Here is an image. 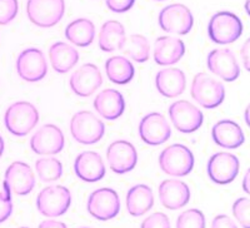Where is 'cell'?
<instances>
[{
  "instance_id": "6da1fadb",
  "label": "cell",
  "mask_w": 250,
  "mask_h": 228,
  "mask_svg": "<svg viewBox=\"0 0 250 228\" xmlns=\"http://www.w3.org/2000/svg\"><path fill=\"white\" fill-rule=\"evenodd\" d=\"M39 112L29 102H17L6 109L4 124L15 137H25L37 127Z\"/></svg>"
},
{
  "instance_id": "7a4b0ae2",
  "label": "cell",
  "mask_w": 250,
  "mask_h": 228,
  "mask_svg": "<svg viewBox=\"0 0 250 228\" xmlns=\"http://www.w3.org/2000/svg\"><path fill=\"white\" fill-rule=\"evenodd\" d=\"M70 133L78 143L83 146H91L104 137L105 124L91 112L80 111L71 118Z\"/></svg>"
},
{
  "instance_id": "3957f363",
  "label": "cell",
  "mask_w": 250,
  "mask_h": 228,
  "mask_svg": "<svg viewBox=\"0 0 250 228\" xmlns=\"http://www.w3.org/2000/svg\"><path fill=\"white\" fill-rule=\"evenodd\" d=\"M243 23L240 18L231 12H218L208 24V34L211 42L220 46L231 44L240 38Z\"/></svg>"
},
{
  "instance_id": "277c9868",
  "label": "cell",
  "mask_w": 250,
  "mask_h": 228,
  "mask_svg": "<svg viewBox=\"0 0 250 228\" xmlns=\"http://www.w3.org/2000/svg\"><path fill=\"white\" fill-rule=\"evenodd\" d=\"M191 98L207 109L218 108L225 99V88L219 80L205 73H198L190 87Z\"/></svg>"
},
{
  "instance_id": "5b68a950",
  "label": "cell",
  "mask_w": 250,
  "mask_h": 228,
  "mask_svg": "<svg viewBox=\"0 0 250 228\" xmlns=\"http://www.w3.org/2000/svg\"><path fill=\"white\" fill-rule=\"evenodd\" d=\"M194 154L184 144H171L163 149L159 156V165L164 173L173 177H184L194 168Z\"/></svg>"
},
{
  "instance_id": "8992f818",
  "label": "cell",
  "mask_w": 250,
  "mask_h": 228,
  "mask_svg": "<svg viewBox=\"0 0 250 228\" xmlns=\"http://www.w3.org/2000/svg\"><path fill=\"white\" fill-rule=\"evenodd\" d=\"M65 13L64 0H28L26 14L34 25L51 28L57 25Z\"/></svg>"
},
{
  "instance_id": "52a82bcc",
  "label": "cell",
  "mask_w": 250,
  "mask_h": 228,
  "mask_svg": "<svg viewBox=\"0 0 250 228\" xmlns=\"http://www.w3.org/2000/svg\"><path fill=\"white\" fill-rule=\"evenodd\" d=\"M71 205V194L64 185H48L37 197V208L44 217H60Z\"/></svg>"
},
{
  "instance_id": "ba28073f",
  "label": "cell",
  "mask_w": 250,
  "mask_h": 228,
  "mask_svg": "<svg viewBox=\"0 0 250 228\" xmlns=\"http://www.w3.org/2000/svg\"><path fill=\"white\" fill-rule=\"evenodd\" d=\"M86 208L89 214L97 220H113L120 212L119 194L111 188L97 189L89 196Z\"/></svg>"
},
{
  "instance_id": "9c48e42d",
  "label": "cell",
  "mask_w": 250,
  "mask_h": 228,
  "mask_svg": "<svg viewBox=\"0 0 250 228\" xmlns=\"http://www.w3.org/2000/svg\"><path fill=\"white\" fill-rule=\"evenodd\" d=\"M169 117L179 132L190 134L196 132L204 122L202 111L188 100H176L169 107Z\"/></svg>"
},
{
  "instance_id": "30bf717a",
  "label": "cell",
  "mask_w": 250,
  "mask_h": 228,
  "mask_svg": "<svg viewBox=\"0 0 250 228\" xmlns=\"http://www.w3.org/2000/svg\"><path fill=\"white\" fill-rule=\"evenodd\" d=\"M194 24L190 9L183 4H171L165 6L159 14V25L167 33L187 35Z\"/></svg>"
},
{
  "instance_id": "8fae6325",
  "label": "cell",
  "mask_w": 250,
  "mask_h": 228,
  "mask_svg": "<svg viewBox=\"0 0 250 228\" xmlns=\"http://www.w3.org/2000/svg\"><path fill=\"white\" fill-rule=\"evenodd\" d=\"M240 162L235 154L228 152H219L213 154L208 162V176L214 183L220 185L229 184L239 174Z\"/></svg>"
},
{
  "instance_id": "7c38bea8",
  "label": "cell",
  "mask_w": 250,
  "mask_h": 228,
  "mask_svg": "<svg viewBox=\"0 0 250 228\" xmlns=\"http://www.w3.org/2000/svg\"><path fill=\"white\" fill-rule=\"evenodd\" d=\"M17 71L25 82L35 83L44 79L48 74V64L43 51L37 48L21 51L17 59Z\"/></svg>"
},
{
  "instance_id": "4fadbf2b",
  "label": "cell",
  "mask_w": 250,
  "mask_h": 228,
  "mask_svg": "<svg viewBox=\"0 0 250 228\" xmlns=\"http://www.w3.org/2000/svg\"><path fill=\"white\" fill-rule=\"evenodd\" d=\"M65 138L62 129L55 124H44L30 139V148L39 156H53L64 149Z\"/></svg>"
},
{
  "instance_id": "5bb4252c",
  "label": "cell",
  "mask_w": 250,
  "mask_h": 228,
  "mask_svg": "<svg viewBox=\"0 0 250 228\" xmlns=\"http://www.w3.org/2000/svg\"><path fill=\"white\" fill-rule=\"evenodd\" d=\"M208 69L224 82H234L240 75V67L234 51L228 48L211 50L207 58Z\"/></svg>"
},
{
  "instance_id": "9a60e30c",
  "label": "cell",
  "mask_w": 250,
  "mask_h": 228,
  "mask_svg": "<svg viewBox=\"0 0 250 228\" xmlns=\"http://www.w3.org/2000/svg\"><path fill=\"white\" fill-rule=\"evenodd\" d=\"M106 160L114 173L125 174L135 168L138 163V152L128 140H115L108 147Z\"/></svg>"
},
{
  "instance_id": "2e32d148",
  "label": "cell",
  "mask_w": 250,
  "mask_h": 228,
  "mask_svg": "<svg viewBox=\"0 0 250 228\" xmlns=\"http://www.w3.org/2000/svg\"><path fill=\"white\" fill-rule=\"evenodd\" d=\"M103 84V77L95 64H83L70 75L69 86L78 97H90Z\"/></svg>"
},
{
  "instance_id": "e0dca14e",
  "label": "cell",
  "mask_w": 250,
  "mask_h": 228,
  "mask_svg": "<svg viewBox=\"0 0 250 228\" xmlns=\"http://www.w3.org/2000/svg\"><path fill=\"white\" fill-rule=\"evenodd\" d=\"M171 129L167 118L158 112L146 114L139 124V136L149 146H160L170 138Z\"/></svg>"
},
{
  "instance_id": "ac0fdd59",
  "label": "cell",
  "mask_w": 250,
  "mask_h": 228,
  "mask_svg": "<svg viewBox=\"0 0 250 228\" xmlns=\"http://www.w3.org/2000/svg\"><path fill=\"white\" fill-rule=\"evenodd\" d=\"M4 183L10 192L17 196H26L35 187V174L29 164L24 162H14L5 172Z\"/></svg>"
},
{
  "instance_id": "d6986e66",
  "label": "cell",
  "mask_w": 250,
  "mask_h": 228,
  "mask_svg": "<svg viewBox=\"0 0 250 228\" xmlns=\"http://www.w3.org/2000/svg\"><path fill=\"white\" fill-rule=\"evenodd\" d=\"M74 172L77 177L84 182L94 183L104 178L106 169L99 153L86 151L78 154L77 158H75Z\"/></svg>"
},
{
  "instance_id": "ffe728a7",
  "label": "cell",
  "mask_w": 250,
  "mask_h": 228,
  "mask_svg": "<svg viewBox=\"0 0 250 228\" xmlns=\"http://www.w3.org/2000/svg\"><path fill=\"white\" fill-rule=\"evenodd\" d=\"M211 138L216 146L225 149L239 148L245 142V136L242 127L230 119L216 122L211 128Z\"/></svg>"
},
{
  "instance_id": "44dd1931",
  "label": "cell",
  "mask_w": 250,
  "mask_h": 228,
  "mask_svg": "<svg viewBox=\"0 0 250 228\" xmlns=\"http://www.w3.org/2000/svg\"><path fill=\"white\" fill-rule=\"evenodd\" d=\"M159 200L163 207L175 211L189 202L190 189L182 181L165 180L159 185Z\"/></svg>"
},
{
  "instance_id": "7402d4cb",
  "label": "cell",
  "mask_w": 250,
  "mask_h": 228,
  "mask_svg": "<svg viewBox=\"0 0 250 228\" xmlns=\"http://www.w3.org/2000/svg\"><path fill=\"white\" fill-rule=\"evenodd\" d=\"M94 108L104 119L115 120L125 112V99L117 89H104L94 99Z\"/></svg>"
},
{
  "instance_id": "603a6c76",
  "label": "cell",
  "mask_w": 250,
  "mask_h": 228,
  "mask_svg": "<svg viewBox=\"0 0 250 228\" xmlns=\"http://www.w3.org/2000/svg\"><path fill=\"white\" fill-rule=\"evenodd\" d=\"M185 44L176 37H160L154 46V60L158 66H173L184 57Z\"/></svg>"
},
{
  "instance_id": "cb8c5ba5",
  "label": "cell",
  "mask_w": 250,
  "mask_h": 228,
  "mask_svg": "<svg viewBox=\"0 0 250 228\" xmlns=\"http://www.w3.org/2000/svg\"><path fill=\"white\" fill-rule=\"evenodd\" d=\"M155 87L163 97L176 98L185 91L187 77L178 68L162 69L155 75Z\"/></svg>"
},
{
  "instance_id": "d4e9b609",
  "label": "cell",
  "mask_w": 250,
  "mask_h": 228,
  "mask_svg": "<svg viewBox=\"0 0 250 228\" xmlns=\"http://www.w3.org/2000/svg\"><path fill=\"white\" fill-rule=\"evenodd\" d=\"M49 59L51 67L57 73L65 74L77 66L79 62V53L69 44L58 42L49 49Z\"/></svg>"
},
{
  "instance_id": "484cf974",
  "label": "cell",
  "mask_w": 250,
  "mask_h": 228,
  "mask_svg": "<svg viewBox=\"0 0 250 228\" xmlns=\"http://www.w3.org/2000/svg\"><path fill=\"white\" fill-rule=\"evenodd\" d=\"M126 209L133 217H140L150 211L154 205V194L146 184H137L129 189L126 198Z\"/></svg>"
},
{
  "instance_id": "4316f807",
  "label": "cell",
  "mask_w": 250,
  "mask_h": 228,
  "mask_svg": "<svg viewBox=\"0 0 250 228\" xmlns=\"http://www.w3.org/2000/svg\"><path fill=\"white\" fill-rule=\"evenodd\" d=\"M126 35L123 24L117 20H108L103 24L99 32V46L103 51H111L123 49Z\"/></svg>"
},
{
  "instance_id": "83f0119b",
  "label": "cell",
  "mask_w": 250,
  "mask_h": 228,
  "mask_svg": "<svg viewBox=\"0 0 250 228\" xmlns=\"http://www.w3.org/2000/svg\"><path fill=\"white\" fill-rule=\"evenodd\" d=\"M106 77L118 86H124L131 82L135 74V69L130 60L123 55H115L105 62Z\"/></svg>"
},
{
  "instance_id": "f1b7e54d",
  "label": "cell",
  "mask_w": 250,
  "mask_h": 228,
  "mask_svg": "<svg viewBox=\"0 0 250 228\" xmlns=\"http://www.w3.org/2000/svg\"><path fill=\"white\" fill-rule=\"evenodd\" d=\"M65 38L77 46H89L95 38V26L85 18L73 20L65 28Z\"/></svg>"
},
{
  "instance_id": "f546056e",
  "label": "cell",
  "mask_w": 250,
  "mask_h": 228,
  "mask_svg": "<svg viewBox=\"0 0 250 228\" xmlns=\"http://www.w3.org/2000/svg\"><path fill=\"white\" fill-rule=\"evenodd\" d=\"M123 51L137 63H145L150 57V44L144 35L133 34L125 42Z\"/></svg>"
},
{
  "instance_id": "4dcf8cb0",
  "label": "cell",
  "mask_w": 250,
  "mask_h": 228,
  "mask_svg": "<svg viewBox=\"0 0 250 228\" xmlns=\"http://www.w3.org/2000/svg\"><path fill=\"white\" fill-rule=\"evenodd\" d=\"M38 177L44 183L55 182L62 176V164L59 160L54 157L40 158L35 162Z\"/></svg>"
},
{
  "instance_id": "1f68e13d",
  "label": "cell",
  "mask_w": 250,
  "mask_h": 228,
  "mask_svg": "<svg viewBox=\"0 0 250 228\" xmlns=\"http://www.w3.org/2000/svg\"><path fill=\"white\" fill-rule=\"evenodd\" d=\"M176 228H205L204 213L196 208L183 212L176 220Z\"/></svg>"
},
{
  "instance_id": "d6a6232c",
  "label": "cell",
  "mask_w": 250,
  "mask_h": 228,
  "mask_svg": "<svg viewBox=\"0 0 250 228\" xmlns=\"http://www.w3.org/2000/svg\"><path fill=\"white\" fill-rule=\"evenodd\" d=\"M233 214L243 228H250V200L238 198L233 205Z\"/></svg>"
},
{
  "instance_id": "836d02e7",
  "label": "cell",
  "mask_w": 250,
  "mask_h": 228,
  "mask_svg": "<svg viewBox=\"0 0 250 228\" xmlns=\"http://www.w3.org/2000/svg\"><path fill=\"white\" fill-rule=\"evenodd\" d=\"M18 0H0V25H6L18 14Z\"/></svg>"
},
{
  "instance_id": "e575fe53",
  "label": "cell",
  "mask_w": 250,
  "mask_h": 228,
  "mask_svg": "<svg viewBox=\"0 0 250 228\" xmlns=\"http://www.w3.org/2000/svg\"><path fill=\"white\" fill-rule=\"evenodd\" d=\"M4 191L0 192V223L5 222L13 213L12 192L4 183Z\"/></svg>"
},
{
  "instance_id": "d590c367",
  "label": "cell",
  "mask_w": 250,
  "mask_h": 228,
  "mask_svg": "<svg viewBox=\"0 0 250 228\" xmlns=\"http://www.w3.org/2000/svg\"><path fill=\"white\" fill-rule=\"evenodd\" d=\"M140 228H170V221L167 214L156 212L146 217L142 222Z\"/></svg>"
},
{
  "instance_id": "8d00e7d4",
  "label": "cell",
  "mask_w": 250,
  "mask_h": 228,
  "mask_svg": "<svg viewBox=\"0 0 250 228\" xmlns=\"http://www.w3.org/2000/svg\"><path fill=\"white\" fill-rule=\"evenodd\" d=\"M105 4L113 13L122 14L133 8L135 0H106Z\"/></svg>"
},
{
  "instance_id": "74e56055",
  "label": "cell",
  "mask_w": 250,
  "mask_h": 228,
  "mask_svg": "<svg viewBox=\"0 0 250 228\" xmlns=\"http://www.w3.org/2000/svg\"><path fill=\"white\" fill-rule=\"evenodd\" d=\"M210 228H238V226L227 214H218L214 217Z\"/></svg>"
},
{
  "instance_id": "f35d334b",
  "label": "cell",
  "mask_w": 250,
  "mask_h": 228,
  "mask_svg": "<svg viewBox=\"0 0 250 228\" xmlns=\"http://www.w3.org/2000/svg\"><path fill=\"white\" fill-rule=\"evenodd\" d=\"M240 55H242L244 68L248 71H250V38H248L243 44L242 49H240Z\"/></svg>"
},
{
  "instance_id": "ab89813d",
  "label": "cell",
  "mask_w": 250,
  "mask_h": 228,
  "mask_svg": "<svg viewBox=\"0 0 250 228\" xmlns=\"http://www.w3.org/2000/svg\"><path fill=\"white\" fill-rule=\"evenodd\" d=\"M39 228H68L66 225H64L62 222L54 220H46L39 225Z\"/></svg>"
},
{
  "instance_id": "60d3db41",
  "label": "cell",
  "mask_w": 250,
  "mask_h": 228,
  "mask_svg": "<svg viewBox=\"0 0 250 228\" xmlns=\"http://www.w3.org/2000/svg\"><path fill=\"white\" fill-rule=\"evenodd\" d=\"M243 189L245 193L250 196V168L245 172L244 178H243Z\"/></svg>"
},
{
  "instance_id": "b9f144b4",
  "label": "cell",
  "mask_w": 250,
  "mask_h": 228,
  "mask_svg": "<svg viewBox=\"0 0 250 228\" xmlns=\"http://www.w3.org/2000/svg\"><path fill=\"white\" fill-rule=\"evenodd\" d=\"M244 119H245V123H247V126L250 128V103H249V104H248L247 108H245Z\"/></svg>"
},
{
  "instance_id": "7bdbcfd3",
  "label": "cell",
  "mask_w": 250,
  "mask_h": 228,
  "mask_svg": "<svg viewBox=\"0 0 250 228\" xmlns=\"http://www.w3.org/2000/svg\"><path fill=\"white\" fill-rule=\"evenodd\" d=\"M4 148H5V144H4V139H3V137L0 136V157L3 156Z\"/></svg>"
},
{
  "instance_id": "ee69618b",
  "label": "cell",
  "mask_w": 250,
  "mask_h": 228,
  "mask_svg": "<svg viewBox=\"0 0 250 228\" xmlns=\"http://www.w3.org/2000/svg\"><path fill=\"white\" fill-rule=\"evenodd\" d=\"M244 8H245V12H247V14L250 17V0H245Z\"/></svg>"
},
{
  "instance_id": "f6af8a7d",
  "label": "cell",
  "mask_w": 250,
  "mask_h": 228,
  "mask_svg": "<svg viewBox=\"0 0 250 228\" xmlns=\"http://www.w3.org/2000/svg\"><path fill=\"white\" fill-rule=\"evenodd\" d=\"M20 228H29V227H20Z\"/></svg>"
},
{
  "instance_id": "bcb514c9",
  "label": "cell",
  "mask_w": 250,
  "mask_h": 228,
  "mask_svg": "<svg viewBox=\"0 0 250 228\" xmlns=\"http://www.w3.org/2000/svg\"><path fill=\"white\" fill-rule=\"evenodd\" d=\"M159 1H163V0H159Z\"/></svg>"
}]
</instances>
